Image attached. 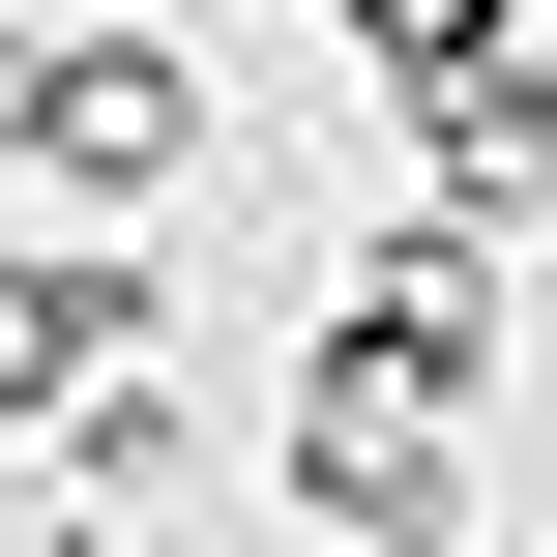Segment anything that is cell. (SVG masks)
Here are the masks:
<instances>
[{"label":"cell","mask_w":557,"mask_h":557,"mask_svg":"<svg viewBox=\"0 0 557 557\" xmlns=\"http://www.w3.org/2000/svg\"><path fill=\"white\" fill-rule=\"evenodd\" d=\"M0 147L88 176V206H147V176H206V59L176 29H59V59H0Z\"/></svg>","instance_id":"obj_1"},{"label":"cell","mask_w":557,"mask_h":557,"mask_svg":"<svg viewBox=\"0 0 557 557\" xmlns=\"http://www.w3.org/2000/svg\"><path fill=\"white\" fill-rule=\"evenodd\" d=\"M117 352H147V264H0V411H117Z\"/></svg>","instance_id":"obj_2"},{"label":"cell","mask_w":557,"mask_h":557,"mask_svg":"<svg viewBox=\"0 0 557 557\" xmlns=\"http://www.w3.org/2000/svg\"><path fill=\"white\" fill-rule=\"evenodd\" d=\"M294 499H323V529H470V441H441V411H352V382H323V411H294Z\"/></svg>","instance_id":"obj_3"}]
</instances>
